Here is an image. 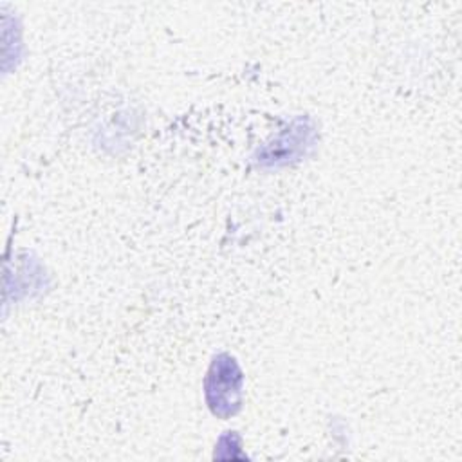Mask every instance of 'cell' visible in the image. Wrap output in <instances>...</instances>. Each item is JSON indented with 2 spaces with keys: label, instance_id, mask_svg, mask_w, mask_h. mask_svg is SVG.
<instances>
[{
  "label": "cell",
  "instance_id": "6da1fadb",
  "mask_svg": "<svg viewBox=\"0 0 462 462\" xmlns=\"http://www.w3.org/2000/svg\"><path fill=\"white\" fill-rule=\"evenodd\" d=\"M242 372L236 361L220 354L213 359L206 375V401L209 410L222 419L235 415L242 406Z\"/></svg>",
  "mask_w": 462,
  "mask_h": 462
}]
</instances>
